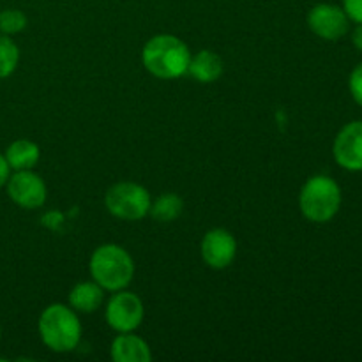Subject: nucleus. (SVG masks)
I'll return each mask as SVG.
<instances>
[{
	"label": "nucleus",
	"instance_id": "f257e3e1",
	"mask_svg": "<svg viewBox=\"0 0 362 362\" xmlns=\"http://www.w3.org/2000/svg\"><path fill=\"white\" fill-rule=\"evenodd\" d=\"M144 66L152 76L159 80H175L187 73L191 52L177 35L159 34L148 39L141 52Z\"/></svg>",
	"mask_w": 362,
	"mask_h": 362
},
{
	"label": "nucleus",
	"instance_id": "f03ea898",
	"mask_svg": "<svg viewBox=\"0 0 362 362\" xmlns=\"http://www.w3.org/2000/svg\"><path fill=\"white\" fill-rule=\"evenodd\" d=\"M90 276L105 292H119L129 286L134 276V262L119 244H103L92 253Z\"/></svg>",
	"mask_w": 362,
	"mask_h": 362
},
{
	"label": "nucleus",
	"instance_id": "7ed1b4c3",
	"mask_svg": "<svg viewBox=\"0 0 362 362\" xmlns=\"http://www.w3.org/2000/svg\"><path fill=\"white\" fill-rule=\"evenodd\" d=\"M39 336L49 350L57 354L71 352L81 339V324L73 308L49 304L39 317Z\"/></svg>",
	"mask_w": 362,
	"mask_h": 362
},
{
	"label": "nucleus",
	"instance_id": "20e7f679",
	"mask_svg": "<svg viewBox=\"0 0 362 362\" xmlns=\"http://www.w3.org/2000/svg\"><path fill=\"white\" fill-rule=\"evenodd\" d=\"M299 207L311 223H329L341 207V187L329 175L308 179L299 194Z\"/></svg>",
	"mask_w": 362,
	"mask_h": 362
},
{
	"label": "nucleus",
	"instance_id": "39448f33",
	"mask_svg": "<svg viewBox=\"0 0 362 362\" xmlns=\"http://www.w3.org/2000/svg\"><path fill=\"white\" fill-rule=\"evenodd\" d=\"M151 194L144 186L136 182H117L106 191V211L124 221H140L151 211Z\"/></svg>",
	"mask_w": 362,
	"mask_h": 362
},
{
	"label": "nucleus",
	"instance_id": "423d86ee",
	"mask_svg": "<svg viewBox=\"0 0 362 362\" xmlns=\"http://www.w3.org/2000/svg\"><path fill=\"white\" fill-rule=\"evenodd\" d=\"M144 303L133 292H126V288L113 292L106 303L105 318L106 324L117 332H133L144 322Z\"/></svg>",
	"mask_w": 362,
	"mask_h": 362
},
{
	"label": "nucleus",
	"instance_id": "0eeeda50",
	"mask_svg": "<svg viewBox=\"0 0 362 362\" xmlns=\"http://www.w3.org/2000/svg\"><path fill=\"white\" fill-rule=\"evenodd\" d=\"M7 194L11 200L21 209H39L45 205L48 191H46V184L37 173L32 170H21V172H14L7 179Z\"/></svg>",
	"mask_w": 362,
	"mask_h": 362
},
{
	"label": "nucleus",
	"instance_id": "6e6552de",
	"mask_svg": "<svg viewBox=\"0 0 362 362\" xmlns=\"http://www.w3.org/2000/svg\"><path fill=\"white\" fill-rule=\"evenodd\" d=\"M350 20L343 7L334 4H317L308 14V27L325 41H338L349 32Z\"/></svg>",
	"mask_w": 362,
	"mask_h": 362
},
{
	"label": "nucleus",
	"instance_id": "1a4fd4ad",
	"mask_svg": "<svg viewBox=\"0 0 362 362\" xmlns=\"http://www.w3.org/2000/svg\"><path fill=\"white\" fill-rule=\"evenodd\" d=\"M202 258L211 269L221 271L226 269L237 255V240L228 230L214 228L209 230L202 239Z\"/></svg>",
	"mask_w": 362,
	"mask_h": 362
},
{
	"label": "nucleus",
	"instance_id": "9d476101",
	"mask_svg": "<svg viewBox=\"0 0 362 362\" xmlns=\"http://www.w3.org/2000/svg\"><path fill=\"white\" fill-rule=\"evenodd\" d=\"M336 163L349 172H362V120L346 124L332 145Z\"/></svg>",
	"mask_w": 362,
	"mask_h": 362
},
{
	"label": "nucleus",
	"instance_id": "9b49d317",
	"mask_svg": "<svg viewBox=\"0 0 362 362\" xmlns=\"http://www.w3.org/2000/svg\"><path fill=\"white\" fill-rule=\"evenodd\" d=\"M112 359L115 362H148L152 359L151 346L133 332H119L112 343Z\"/></svg>",
	"mask_w": 362,
	"mask_h": 362
},
{
	"label": "nucleus",
	"instance_id": "f8f14e48",
	"mask_svg": "<svg viewBox=\"0 0 362 362\" xmlns=\"http://www.w3.org/2000/svg\"><path fill=\"white\" fill-rule=\"evenodd\" d=\"M187 73L200 83H212L223 74V59L211 49H202L197 55H191Z\"/></svg>",
	"mask_w": 362,
	"mask_h": 362
},
{
	"label": "nucleus",
	"instance_id": "ddd939ff",
	"mask_svg": "<svg viewBox=\"0 0 362 362\" xmlns=\"http://www.w3.org/2000/svg\"><path fill=\"white\" fill-rule=\"evenodd\" d=\"M105 300V290L92 279V281H81L73 286L69 293V304L74 311L80 313H92L99 310Z\"/></svg>",
	"mask_w": 362,
	"mask_h": 362
},
{
	"label": "nucleus",
	"instance_id": "4468645a",
	"mask_svg": "<svg viewBox=\"0 0 362 362\" xmlns=\"http://www.w3.org/2000/svg\"><path fill=\"white\" fill-rule=\"evenodd\" d=\"M7 165L14 172H21V170H32L37 165L39 158H41V151L39 145L30 140H16L6 148L4 152Z\"/></svg>",
	"mask_w": 362,
	"mask_h": 362
},
{
	"label": "nucleus",
	"instance_id": "2eb2a0df",
	"mask_svg": "<svg viewBox=\"0 0 362 362\" xmlns=\"http://www.w3.org/2000/svg\"><path fill=\"white\" fill-rule=\"evenodd\" d=\"M182 198L173 193H165L159 198H156V202H152L148 214L159 223H172L182 214Z\"/></svg>",
	"mask_w": 362,
	"mask_h": 362
},
{
	"label": "nucleus",
	"instance_id": "dca6fc26",
	"mask_svg": "<svg viewBox=\"0 0 362 362\" xmlns=\"http://www.w3.org/2000/svg\"><path fill=\"white\" fill-rule=\"evenodd\" d=\"M20 62V48L9 35H0V78H7L16 71Z\"/></svg>",
	"mask_w": 362,
	"mask_h": 362
},
{
	"label": "nucleus",
	"instance_id": "f3484780",
	"mask_svg": "<svg viewBox=\"0 0 362 362\" xmlns=\"http://www.w3.org/2000/svg\"><path fill=\"white\" fill-rule=\"evenodd\" d=\"M27 27V16L20 9L0 11V32L6 35L20 34Z\"/></svg>",
	"mask_w": 362,
	"mask_h": 362
},
{
	"label": "nucleus",
	"instance_id": "a211bd4d",
	"mask_svg": "<svg viewBox=\"0 0 362 362\" xmlns=\"http://www.w3.org/2000/svg\"><path fill=\"white\" fill-rule=\"evenodd\" d=\"M349 87H350V94H352V98L356 99L359 105H362V62L352 71V74H350Z\"/></svg>",
	"mask_w": 362,
	"mask_h": 362
},
{
	"label": "nucleus",
	"instance_id": "6ab92c4d",
	"mask_svg": "<svg viewBox=\"0 0 362 362\" xmlns=\"http://www.w3.org/2000/svg\"><path fill=\"white\" fill-rule=\"evenodd\" d=\"M343 11L349 20L362 23V0H343Z\"/></svg>",
	"mask_w": 362,
	"mask_h": 362
},
{
	"label": "nucleus",
	"instance_id": "aec40b11",
	"mask_svg": "<svg viewBox=\"0 0 362 362\" xmlns=\"http://www.w3.org/2000/svg\"><path fill=\"white\" fill-rule=\"evenodd\" d=\"M9 175H11L9 165H7L4 154H0V189H2V187L7 184V179H9Z\"/></svg>",
	"mask_w": 362,
	"mask_h": 362
},
{
	"label": "nucleus",
	"instance_id": "412c9836",
	"mask_svg": "<svg viewBox=\"0 0 362 362\" xmlns=\"http://www.w3.org/2000/svg\"><path fill=\"white\" fill-rule=\"evenodd\" d=\"M352 42L359 52H362V23H357V27L352 32Z\"/></svg>",
	"mask_w": 362,
	"mask_h": 362
},
{
	"label": "nucleus",
	"instance_id": "4be33fe9",
	"mask_svg": "<svg viewBox=\"0 0 362 362\" xmlns=\"http://www.w3.org/2000/svg\"><path fill=\"white\" fill-rule=\"evenodd\" d=\"M0 339H2V327H0Z\"/></svg>",
	"mask_w": 362,
	"mask_h": 362
}]
</instances>
